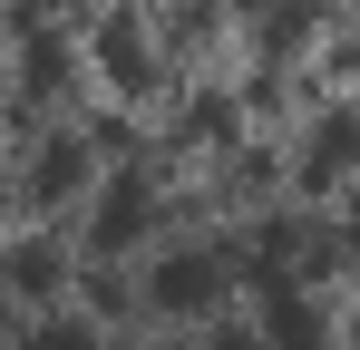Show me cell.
I'll return each instance as SVG.
<instances>
[{"label":"cell","instance_id":"obj_2","mask_svg":"<svg viewBox=\"0 0 360 350\" xmlns=\"http://www.w3.org/2000/svg\"><path fill=\"white\" fill-rule=\"evenodd\" d=\"M30 350H88V331H39Z\"/></svg>","mask_w":360,"mask_h":350},{"label":"cell","instance_id":"obj_1","mask_svg":"<svg viewBox=\"0 0 360 350\" xmlns=\"http://www.w3.org/2000/svg\"><path fill=\"white\" fill-rule=\"evenodd\" d=\"M214 283H224V273H214L205 253H176V263L156 273V302H205V292H214Z\"/></svg>","mask_w":360,"mask_h":350}]
</instances>
